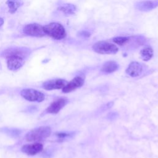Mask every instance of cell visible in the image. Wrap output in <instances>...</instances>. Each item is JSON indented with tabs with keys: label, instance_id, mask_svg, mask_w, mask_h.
I'll return each mask as SVG.
<instances>
[{
	"label": "cell",
	"instance_id": "8",
	"mask_svg": "<svg viewBox=\"0 0 158 158\" xmlns=\"http://www.w3.org/2000/svg\"><path fill=\"white\" fill-rule=\"evenodd\" d=\"M67 83L64 79H52L43 83L42 87L46 90H53L62 89Z\"/></svg>",
	"mask_w": 158,
	"mask_h": 158
},
{
	"label": "cell",
	"instance_id": "5",
	"mask_svg": "<svg viewBox=\"0 0 158 158\" xmlns=\"http://www.w3.org/2000/svg\"><path fill=\"white\" fill-rule=\"evenodd\" d=\"M31 51L30 48L25 47H17L12 46L6 49L1 54V56L4 58L10 56H18L27 59L30 54Z\"/></svg>",
	"mask_w": 158,
	"mask_h": 158
},
{
	"label": "cell",
	"instance_id": "7",
	"mask_svg": "<svg viewBox=\"0 0 158 158\" xmlns=\"http://www.w3.org/2000/svg\"><path fill=\"white\" fill-rule=\"evenodd\" d=\"M6 59H7V68L12 71H16L20 69L25 61V59L18 56H10Z\"/></svg>",
	"mask_w": 158,
	"mask_h": 158
},
{
	"label": "cell",
	"instance_id": "9",
	"mask_svg": "<svg viewBox=\"0 0 158 158\" xmlns=\"http://www.w3.org/2000/svg\"><path fill=\"white\" fill-rule=\"evenodd\" d=\"M43 149V145L40 143L36 142L32 144L23 145L21 148V151L22 152L28 156H34L40 152Z\"/></svg>",
	"mask_w": 158,
	"mask_h": 158
},
{
	"label": "cell",
	"instance_id": "19",
	"mask_svg": "<svg viewBox=\"0 0 158 158\" xmlns=\"http://www.w3.org/2000/svg\"><path fill=\"white\" fill-rule=\"evenodd\" d=\"M69 135L66 133H56V136L60 138H63L66 136H68Z\"/></svg>",
	"mask_w": 158,
	"mask_h": 158
},
{
	"label": "cell",
	"instance_id": "14",
	"mask_svg": "<svg viewBox=\"0 0 158 158\" xmlns=\"http://www.w3.org/2000/svg\"><path fill=\"white\" fill-rule=\"evenodd\" d=\"M118 68V64L113 60H110L105 62L101 69V70L106 73H110L115 71H116Z\"/></svg>",
	"mask_w": 158,
	"mask_h": 158
},
{
	"label": "cell",
	"instance_id": "1",
	"mask_svg": "<svg viewBox=\"0 0 158 158\" xmlns=\"http://www.w3.org/2000/svg\"><path fill=\"white\" fill-rule=\"evenodd\" d=\"M51 129L48 126H41L29 131L25 136V139L30 142H38L45 139L50 136Z\"/></svg>",
	"mask_w": 158,
	"mask_h": 158
},
{
	"label": "cell",
	"instance_id": "12",
	"mask_svg": "<svg viewBox=\"0 0 158 158\" xmlns=\"http://www.w3.org/2000/svg\"><path fill=\"white\" fill-rule=\"evenodd\" d=\"M143 70V67L138 62L133 61L131 62L126 70V73L132 77L139 76Z\"/></svg>",
	"mask_w": 158,
	"mask_h": 158
},
{
	"label": "cell",
	"instance_id": "3",
	"mask_svg": "<svg viewBox=\"0 0 158 158\" xmlns=\"http://www.w3.org/2000/svg\"><path fill=\"white\" fill-rule=\"evenodd\" d=\"M93 49L94 52L101 54H112L118 52V47L110 43L101 41L94 44Z\"/></svg>",
	"mask_w": 158,
	"mask_h": 158
},
{
	"label": "cell",
	"instance_id": "6",
	"mask_svg": "<svg viewBox=\"0 0 158 158\" xmlns=\"http://www.w3.org/2000/svg\"><path fill=\"white\" fill-rule=\"evenodd\" d=\"M23 32L28 36L42 37L46 35L43 26L36 23L27 24L23 28Z\"/></svg>",
	"mask_w": 158,
	"mask_h": 158
},
{
	"label": "cell",
	"instance_id": "21",
	"mask_svg": "<svg viewBox=\"0 0 158 158\" xmlns=\"http://www.w3.org/2000/svg\"><path fill=\"white\" fill-rule=\"evenodd\" d=\"M4 23V19L2 18H1L0 17V27L2 26Z\"/></svg>",
	"mask_w": 158,
	"mask_h": 158
},
{
	"label": "cell",
	"instance_id": "15",
	"mask_svg": "<svg viewBox=\"0 0 158 158\" xmlns=\"http://www.w3.org/2000/svg\"><path fill=\"white\" fill-rule=\"evenodd\" d=\"M23 4V2L22 0H7L6 1V4L9 7V12L10 14L15 13Z\"/></svg>",
	"mask_w": 158,
	"mask_h": 158
},
{
	"label": "cell",
	"instance_id": "18",
	"mask_svg": "<svg viewBox=\"0 0 158 158\" xmlns=\"http://www.w3.org/2000/svg\"><path fill=\"white\" fill-rule=\"evenodd\" d=\"M112 41L115 43L120 46H122L127 44L130 41V38L127 36H117L114 38L112 39Z\"/></svg>",
	"mask_w": 158,
	"mask_h": 158
},
{
	"label": "cell",
	"instance_id": "4",
	"mask_svg": "<svg viewBox=\"0 0 158 158\" xmlns=\"http://www.w3.org/2000/svg\"><path fill=\"white\" fill-rule=\"evenodd\" d=\"M20 95L23 98L30 102H41L45 99V95L43 93L31 88L22 89L20 91Z\"/></svg>",
	"mask_w": 158,
	"mask_h": 158
},
{
	"label": "cell",
	"instance_id": "17",
	"mask_svg": "<svg viewBox=\"0 0 158 158\" xmlns=\"http://www.w3.org/2000/svg\"><path fill=\"white\" fill-rule=\"evenodd\" d=\"M141 58L144 60L148 61L150 60L153 56V50L151 47L147 46L142 49L140 51Z\"/></svg>",
	"mask_w": 158,
	"mask_h": 158
},
{
	"label": "cell",
	"instance_id": "16",
	"mask_svg": "<svg viewBox=\"0 0 158 158\" xmlns=\"http://www.w3.org/2000/svg\"><path fill=\"white\" fill-rule=\"evenodd\" d=\"M58 9L66 15H72L75 14L77 10V7L73 4H65L59 7Z\"/></svg>",
	"mask_w": 158,
	"mask_h": 158
},
{
	"label": "cell",
	"instance_id": "20",
	"mask_svg": "<svg viewBox=\"0 0 158 158\" xmlns=\"http://www.w3.org/2000/svg\"><path fill=\"white\" fill-rule=\"evenodd\" d=\"M81 36H85V37H87L90 35V34L88 31H83L81 32Z\"/></svg>",
	"mask_w": 158,
	"mask_h": 158
},
{
	"label": "cell",
	"instance_id": "2",
	"mask_svg": "<svg viewBox=\"0 0 158 158\" xmlns=\"http://www.w3.org/2000/svg\"><path fill=\"white\" fill-rule=\"evenodd\" d=\"M46 35L56 40H60L66 36V31L62 25L56 22H52L43 26Z\"/></svg>",
	"mask_w": 158,
	"mask_h": 158
},
{
	"label": "cell",
	"instance_id": "11",
	"mask_svg": "<svg viewBox=\"0 0 158 158\" xmlns=\"http://www.w3.org/2000/svg\"><path fill=\"white\" fill-rule=\"evenodd\" d=\"M67 103V99L65 98H59L53 101L45 110L46 113L57 114L58 113Z\"/></svg>",
	"mask_w": 158,
	"mask_h": 158
},
{
	"label": "cell",
	"instance_id": "10",
	"mask_svg": "<svg viewBox=\"0 0 158 158\" xmlns=\"http://www.w3.org/2000/svg\"><path fill=\"white\" fill-rule=\"evenodd\" d=\"M84 78L80 76L75 77L70 81L67 83L62 88V92L65 93H70L81 87L84 84Z\"/></svg>",
	"mask_w": 158,
	"mask_h": 158
},
{
	"label": "cell",
	"instance_id": "13",
	"mask_svg": "<svg viewBox=\"0 0 158 158\" xmlns=\"http://www.w3.org/2000/svg\"><path fill=\"white\" fill-rule=\"evenodd\" d=\"M158 5V2L152 1H142L137 2L135 7L137 9L142 11L150 10L153 9Z\"/></svg>",
	"mask_w": 158,
	"mask_h": 158
}]
</instances>
